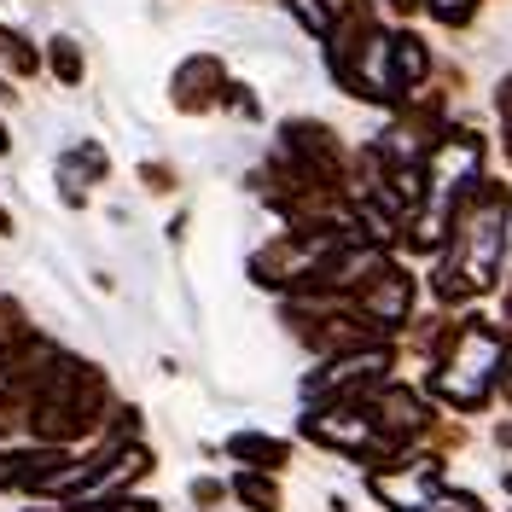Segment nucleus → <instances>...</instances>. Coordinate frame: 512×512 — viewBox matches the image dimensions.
Instances as JSON below:
<instances>
[{
  "label": "nucleus",
  "instance_id": "nucleus-1",
  "mask_svg": "<svg viewBox=\"0 0 512 512\" xmlns=\"http://www.w3.org/2000/svg\"><path fill=\"white\" fill-rule=\"evenodd\" d=\"M501 361H507V344H501V332L495 326H483V320H466L454 338H448L443 361H437V373H431V390L454 402V408H483L489 402V390L501 379Z\"/></svg>",
  "mask_w": 512,
  "mask_h": 512
},
{
  "label": "nucleus",
  "instance_id": "nucleus-2",
  "mask_svg": "<svg viewBox=\"0 0 512 512\" xmlns=\"http://www.w3.org/2000/svg\"><path fill=\"white\" fill-rule=\"evenodd\" d=\"M53 448H35V454H0V489H35V483L53 472Z\"/></svg>",
  "mask_w": 512,
  "mask_h": 512
},
{
  "label": "nucleus",
  "instance_id": "nucleus-3",
  "mask_svg": "<svg viewBox=\"0 0 512 512\" xmlns=\"http://www.w3.org/2000/svg\"><path fill=\"white\" fill-rule=\"evenodd\" d=\"M227 448H233L239 460H251L256 472H280V466H286V454H291L280 437H233Z\"/></svg>",
  "mask_w": 512,
  "mask_h": 512
},
{
  "label": "nucleus",
  "instance_id": "nucleus-4",
  "mask_svg": "<svg viewBox=\"0 0 512 512\" xmlns=\"http://www.w3.org/2000/svg\"><path fill=\"white\" fill-rule=\"evenodd\" d=\"M233 495H239L251 512H280V489H274V478H262V472H239Z\"/></svg>",
  "mask_w": 512,
  "mask_h": 512
},
{
  "label": "nucleus",
  "instance_id": "nucleus-5",
  "mask_svg": "<svg viewBox=\"0 0 512 512\" xmlns=\"http://www.w3.org/2000/svg\"><path fill=\"white\" fill-rule=\"evenodd\" d=\"M472 6H478V0H431V12H437L443 24H466V18H472Z\"/></svg>",
  "mask_w": 512,
  "mask_h": 512
},
{
  "label": "nucleus",
  "instance_id": "nucleus-6",
  "mask_svg": "<svg viewBox=\"0 0 512 512\" xmlns=\"http://www.w3.org/2000/svg\"><path fill=\"white\" fill-rule=\"evenodd\" d=\"M286 6H297V18H303L309 30H326V6H320V0H286Z\"/></svg>",
  "mask_w": 512,
  "mask_h": 512
},
{
  "label": "nucleus",
  "instance_id": "nucleus-7",
  "mask_svg": "<svg viewBox=\"0 0 512 512\" xmlns=\"http://www.w3.org/2000/svg\"><path fill=\"white\" fill-rule=\"evenodd\" d=\"M192 501H222V483H210V478L192 483Z\"/></svg>",
  "mask_w": 512,
  "mask_h": 512
},
{
  "label": "nucleus",
  "instance_id": "nucleus-8",
  "mask_svg": "<svg viewBox=\"0 0 512 512\" xmlns=\"http://www.w3.org/2000/svg\"><path fill=\"white\" fill-rule=\"evenodd\" d=\"M117 512H152V501H117Z\"/></svg>",
  "mask_w": 512,
  "mask_h": 512
},
{
  "label": "nucleus",
  "instance_id": "nucleus-9",
  "mask_svg": "<svg viewBox=\"0 0 512 512\" xmlns=\"http://www.w3.org/2000/svg\"><path fill=\"white\" fill-rule=\"evenodd\" d=\"M501 384H507V396H512V367H501Z\"/></svg>",
  "mask_w": 512,
  "mask_h": 512
},
{
  "label": "nucleus",
  "instance_id": "nucleus-10",
  "mask_svg": "<svg viewBox=\"0 0 512 512\" xmlns=\"http://www.w3.org/2000/svg\"><path fill=\"white\" fill-rule=\"evenodd\" d=\"M0 233H12V222H6V210H0Z\"/></svg>",
  "mask_w": 512,
  "mask_h": 512
},
{
  "label": "nucleus",
  "instance_id": "nucleus-11",
  "mask_svg": "<svg viewBox=\"0 0 512 512\" xmlns=\"http://www.w3.org/2000/svg\"><path fill=\"white\" fill-rule=\"evenodd\" d=\"M0 152H6V140H0Z\"/></svg>",
  "mask_w": 512,
  "mask_h": 512
}]
</instances>
